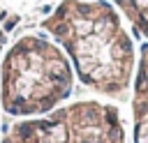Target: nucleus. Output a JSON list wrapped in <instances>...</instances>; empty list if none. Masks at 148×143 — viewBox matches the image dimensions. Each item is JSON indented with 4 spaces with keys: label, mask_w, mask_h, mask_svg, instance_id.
<instances>
[{
    "label": "nucleus",
    "mask_w": 148,
    "mask_h": 143,
    "mask_svg": "<svg viewBox=\"0 0 148 143\" xmlns=\"http://www.w3.org/2000/svg\"><path fill=\"white\" fill-rule=\"evenodd\" d=\"M42 28L67 53L76 78L88 90L111 99L127 95L139 55L113 2L62 0Z\"/></svg>",
    "instance_id": "f257e3e1"
},
{
    "label": "nucleus",
    "mask_w": 148,
    "mask_h": 143,
    "mask_svg": "<svg viewBox=\"0 0 148 143\" xmlns=\"http://www.w3.org/2000/svg\"><path fill=\"white\" fill-rule=\"evenodd\" d=\"M67 53L42 35L16 39L0 65V101L14 118H39L60 108L74 90Z\"/></svg>",
    "instance_id": "f03ea898"
},
{
    "label": "nucleus",
    "mask_w": 148,
    "mask_h": 143,
    "mask_svg": "<svg viewBox=\"0 0 148 143\" xmlns=\"http://www.w3.org/2000/svg\"><path fill=\"white\" fill-rule=\"evenodd\" d=\"M2 143H125V125L113 104L81 99L14 122Z\"/></svg>",
    "instance_id": "7ed1b4c3"
},
{
    "label": "nucleus",
    "mask_w": 148,
    "mask_h": 143,
    "mask_svg": "<svg viewBox=\"0 0 148 143\" xmlns=\"http://www.w3.org/2000/svg\"><path fill=\"white\" fill-rule=\"evenodd\" d=\"M132 143H148V44L139 51L132 81Z\"/></svg>",
    "instance_id": "20e7f679"
},
{
    "label": "nucleus",
    "mask_w": 148,
    "mask_h": 143,
    "mask_svg": "<svg viewBox=\"0 0 148 143\" xmlns=\"http://www.w3.org/2000/svg\"><path fill=\"white\" fill-rule=\"evenodd\" d=\"M125 21H130L148 39V0H111Z\"/></svg>",
    "instance_id": "39448f33"
}]
</instances>
